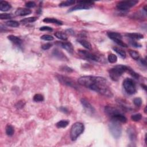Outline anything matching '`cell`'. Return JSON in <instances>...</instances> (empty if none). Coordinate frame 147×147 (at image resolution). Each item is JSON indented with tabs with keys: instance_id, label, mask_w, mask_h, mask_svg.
Returning <instances> with one entry per match:
<instances>
[{
	"instance_id": "cell-24",
	"label": "cell",
	"mask_w": 147,
	"mask_h": 147,
	"mask_svg": "<svg viewBox=\"0 0 147 147\" xmlns=\"http://www.w3.org/2000/svg\"><path fill=\"white\" fill-rule=\"evenodd\" d=\"M69 123L67 120H61L56 123V126L58 128H64L68 125Z\"/></svg>"
},
{
	"instance_id": "cell-39",
	"label": "cell",
	"mask_w": 147,
	"mask_h": 147,
	"mask_svg": "<svg viewBox=\"0 0 147 147\" xmlns=\"http://www.w3.org/2000/svg\"><path fill=\"white\" fill-rule=\"evenodd\" d=\"M133 103L135 106L137 107H140L142 105V99L140 98H134L133 99Z\"/></svg>"
},
{
	"instance_id": "cell-38",
	"label": "cell",
	"mask_w": 147,
	"mask_h": 147,
	"mask_svg": "<svg viewBox=\"0 0 147 147\" xmlns=\"http://www.w3.org/2000/svg\"><path fill=\"white\" fill-rule=\"evenodd\" d=\"M25 105V102L24 101H19V102H17V103L15 105V107L17 109H21L22 108H24Z\"/></svg>"
},
{
	"instance_id": "cell-8",
	"label": "cell",
	"mask_w": 147,
	"mask_h": 147,
	"mask_svg": "<svg viewBox=\"0 0 147 147\" xmlns=\"http://www.w3.org/2000/svg\"><path fill=\"white\" fill-rule=\"evenodd\" d=\"M56 77L59 81L62 84H64V85L71 87V88H77L76 83H75V82L73 80H72L71 78H68V77L62 75H56Z\"/></svg>"
},
{
	"instance_id": "cell-48",
	"label": "cell",
	"mask_w": 147,
	"mask_h": 147,
	"mask_svg": "<svg viewBox=\"0 0 147 147\" xmlns=\"http://www.w3.org/2000/svg\"><path fill=\"white\" fill-rule=\"evenodd\" d=\"M144 111H145V113H146V108H145V110H144Z\"/></svg>"
},
{
	"instance_id": "cell-32",
	"label": "cell",
	"mask_w": 147,
	"mask_h": 147,
	"mask_svg": "<svg viewBox=\"0 0 147 147\" xmlns=\"http://www.w3.org/2000/svg\"><path fill=\"white\" fill-rule=\"evenodd\" d=\"M33 101L36 102H42L44 101V98L43 95L40 94H35L33 97Z\"/></svg>"
},
{
	"instance_id": "cell-45",
	"label": "cell",
	"mask_w": 147,
	"mask_h": 147,
	"mask_svg": "<svg viewBox=\"0 0 147 147\" xmlns=\"http://www.w3.org/2000/svg\"><path fill=\"white\" fill-rule=\"evenodd\" d=\"M60 111H63L64 113H67L68 112V109L66 108H64V107H61V108H60Z\"/></svg>"
},
{
	"instance_id": "cell-18",
	"label": "cell",
	"mask_w": 147,
	"mask_h": 147,
	"mask_svg": "<svg viewBox=\"0 0 147 147\" xmlns=\"http://www.w3.org/2000/svg\"><path fill=\"white\" fill-rule=\"evenodd\" d=\"M108 36L112 40H114L115 39H122L123 37H122L121 34H119L117 32H108L107 33Z\"/></svg>"
},
{
	"instance_id": "cell-13",
	"label": "cell",
	"mask_w": 147,
	"mask_h": 147,
	"mask_svg": "<svg viewBox=\"0 0 147 147\" xmlns=\"http://www.w3.org/2000/svg\"><path fill=\"white\" fill-rule=\"evenodd\" d=\"M60 46L62 48H63V49H66V50L69 52L70 54H73L74 51V47L73 46V45L70 42H61V43H59Z\"/></svg>"
},
{
	"instance_id": "cell-7",
	"label": "cell",
	"mask_w": 147,
	"mask_h": 147,
	"mask_svg": "<svg viewBox=\"0 0 147 147\" xmlns=\"http://www.w3.org/2000/svg\"><path fill=\"white\" fill-rule=\"evenodd\" d=\"M139 2V1L136 0H130V1H120L117 4V8L120 11H125L131 8V7L135 6Z\"/></svg>"
},
{
	"instance_id": "cell-27",
	"label": "cell",
	"mask_w": 147,
	"mask_h": 147,
	"mask_svg": "<svg viewBox=\"0 0 147 147\" xmlns=\"http://www.w3.org/2000/svg\"><path fill=\"white\" fill-rule=\"evenodd\" d=\"M37 20V17H31L21 20L20 22L22 24H27V23H31V22H33L34 21H36Z\"/></svg>"
},
{
	"instance_id": "cell-10",
	"label": "cell",
	"mask_w": 147,
	"mask_h": 147,
	"mask_svg": "<svg viewBox=\"0 0 147 147\" xmlns=\"http://www.w3.org/2000/svg\"><path fill=\"white\" fill-rule=\"evenodd\" d=\"M105 113L108 114V116H110V117L116 114L122 113L119 109L110 106H106L105 108Z\"/></svg>"
},
{
	"instance_id": "cell-26",
	"label": "cell",
	"mask_w": 147,
	"mask_h": 147,
	"mask_svg": "<svg viewBox=\"0 0 147 147\" xmlns=\"http://www.w3.org/2000/svg\"><path fill=\"white\" fill-rule=\"evenodd\" d=\"M55 36L58 39L64 41L67 40V39H68L67 36L65 33H62V32H56V33H55Z\"/></svg>"
},
{
	"instance_id": "cell-29",
	"label": "cell",
	"mask_w": 147,
	"mask_h": 147,
	"mask_svg": "<svg viewBox=\"0 0 147 147\" xmlns=\"http://www.w3.org/2000/svg\"><path fill=\"white\" fill-rule=\"evenodd\" d=\"M6 25L8 27L16 28L20 26V22L16 20H9L6 22Z\"/></svg>"
},
{
	"instance_id": "cell-12",
	"label": "cell",
	"mask_w": 147,
	"mask_h": 147,
	"mask_svg": "<svg viewBox=\"0 0 147 147\" xmlns=\"http://www.w3.org/2000/svg\"><path fill=\"white\" fill-rule=\"evenodd\" d=\"M111 118L112 121H117L118 123H126L127 122L126 117L122 113L115 114V115L111 117Z\"/></svg>"
},
{
	"instance_id": "cell-9",
	"label": "cell",
	"mask_w": 147,
	"mask_h": 147,
	"mask_svg": "<svg viewBox=\"0 0 147 147\" xmlns=\"http://www.w3.org/2000/svg\"><path fill=\"white\" fill-rule=\"evenodd\" d=\"M79 52L81 55L83 56L86 59H90L91 60L98 62L99 61V58L95 54H93L86 50H79Z\"/></svg>"
},
{
	"instance_id": "cell-23",
	"label": "cell",
	"mask_w": 147,
	"mask_h": 147,
	"mask_svg": "<svg viewBox=\"0 0 147 147\" xmlns=\"http://www.w3.org/2000/svg\"><path fill=\"white\" fill-rule=\"evenodd\" d=\"M128 135L129 136V139L131 141H134L136 139V133L133 128H128Z\"/></svg>"
},
{
	"instance_id": "cell-37",
	"label": "cell",
	"mask_w": 147,
	"mask_h": 147,
	"mask_svg": "<svg viewBox=\"0 0 147 147\" xmlns=\"http://www.w3.org/2000/svg\"><path fill=\"white\" fill-rule=\"evenodd\" d=\"M41 39L46 41H52L54 40V37L49 34H44L41 36Z\"/></svg>"
},
{
	"instance_id": "cell-46",
	"label": "cell",
	"mask_w": 147,
	"mask_h": 147,
	"mask_svg": "<svg viewBox=\"0 0 147 147\" xmlns=\"http://www.w3.org/2000/svg\"><path fill=\"white\" fill-rule=\"evenodd\" d=\"M140 62L142 64H143L144 66H146V62L145 59H142L140 60Z\"/></svg>"
},
{
	"instance_id": "cell-4",
	"label": "cell",
	"mask_w": 147,
	"mask_h": 147,
	"mask_svg": "<svg viewBox=\"0 0 147 147\" xmlns=\"http://www.w3.org/2000/svg\"><path fill=\"white\" fill-rule=\"evenodd\" d=\"M123 86L125 91L129 95H133L136 93V84L132 79L126 78L123 82Z\"/></svg>"
},
{
	"instance_id": "cell-28",
	"label": "cell",
	"mask_w": 147,
	"mask_h": 147,
	"mask_svg": "<svg viewBox=\"0 0 147 147\" xmlns=\"http://www.w3.org/2000/svg\"><path fill=\"white\" fill-rule=\"evenodd\" d=\"M129 54L131 56V58L134 60H137L138 59H139V58H140V54H139L138 52L136 51L131 50H131L129 51Z\"/></svg>"
},
{
	"instance_id": "cell-43",
	"label": "cell",
	"mask_w": 147,
	"mask_h": 147,
	"mask_svg": "<svg viewBox=\"0 0 147 147\" xmlns=\"http://www.w3.org/2000/svg\"><path fill=\"white\" fill-rule=\"evenodd\" d=\"M40 31H53V29H52V28L49 27H47V26H44V27H42L40 28Z\"/></svg>"
},
{
	"instance_id": "cell-11",
	"label": "cell",
	"mask_w": 147,
	"mask_h": 147,
	"mask_svg": "<svg viewBox=\"0 0 147 147\" xmlns=\"http://www.w3.org/2000/svg\"><path fill=\"white\" fill-rule=\"evenodd\" d=\"M81 102L82 105L84 107V108L86 109L88 112H90L91 113H93L95 111V109H94V107L91 105L90 103L87 100V99L84 98H82L81 100Z\"/></svg>"
},
{
	"instance_id": "cell-3",
	"label": "cell",
	"mask_w": 147,
	"mask_h": 147,
	"mask_svg": "<svg viewBox=\"0 0 147 147\" xmlns=\"http://www.w3.org/2000/svg\"><path fill=\"white\" fill-rule=\"evenodd\" d=\"M84 126L81 123H76L72 126L70 131V138L72 141H75L78 137L83 133Z\"/></svg>"
},
{
	"instance_id": "cell-47",
	"label": "cell",
	"mask_w": 147,
	"mask_h": 147,
	"mask_svg": "<svg viewBox=\"0 0 147 147\" xmlns=\"http://www.w3.org/2000/svg\"><path fill=\"white\" fill-rule=\"evenodd\" d=\"M66 32H67V33L68 34H74V32L73 30H72L71 29H67L66 31Z\"/></svg>"
},
{
	"instance_id": "cell-20",
	"label": "cell",
	"mask_w": 147,
	"mask_h": 147,
	"mask_svg": "<svg viewBox=\"0 0 147 147\" xmlns=\"http://www.w3.org/2000/svg\"><path fill=\"white\" fill-rule=\"evenodd\" d=\"M52 55L55 56L56 57V58H58L59 59H61V60H64V59H67V58L65 56V55L62 53V52L60 51L59 49H55L53 52H52Z\"/></svg>"
},
{
	"instance_id": "cell-17",
	"label": "cell",
	"mask_w": 147,
	"mask_h": 147,
	"mask_svg": "<svg viewBox=\"0 0 147 147\" xmlns=\"http://www.w3.org/2000/svg\"><path fill=\"white\" fill-rule=\"evenodd\" d=\"M43 22H46V23L55 24L57 25H62L63 24V22H62V21H60L59 20H57L54 18H48V17L45 18L43 20Z\"/></svg>"
},
{
	"instance_id": "cell-15",
	"label": "cell",
	"mask_w": 147,
	"mask_h": 147,
	"mask_svg": "<svg viewBox=\"0 0 147 147\" xmlns=\"http://www.w3.org/2000/svg\"><path fill=\"white\" fill-rule=\"evenodd\" d=\"M12 6L9 2L5 1L0 2V11L2 12H7L11 9Z\"/></svg>"
},
{
	"instance_id": "cell-25",
	"label": "cell",
	"mask_w": 147,
	"mask_h": 147,
	"mask_svg": "<svg viewBox=\"0 0 147 147\" xmlns=\"http://www.w3.org/2000/svg\"><path fill=\"white\" fill-rule=\"evenodd\" d=\"M14 133V129L13 126L11 125H7L6 127V134L7 136H12Z\"/></svg>"
},
{
	"instance_id": "cell-33",
	"label": "cell",
	"mask_w": 147,
	"mask_h": 147,
	"mask_svg": "<svg viewBox=\"0 0 147 147\" xmlns=\"http://www.w3.org/2000/svg\"><path fill=\"white\" fill-rule=\"evenodd\" d=\"M13 17V15L9 13H1L0 14V19L1 20L11 19Z\"/></svg>"
},
{
	"instance_id": "cell-22",
	"label": "cell",
	"mask_w": 147,
	"mask_h": 147,
	"mask_svg": "<svg viewBox=\"0 0 147 147\" xmlns=\"http://www.w3.org/2000/svg\"><path fill=\"white\" fill-rule=\"evenodd\" d=\"M113 49L116 52L117 54H118L120 56L121 58H122L123 59H125L126 58V52L124 51L123 49H122L117 47H113Z\"/></svg>"
},
{
	"instance_id": "cell-30",
	"label": "cell",
	"mask_w": 147,
	"mask_h": 147,
	"mask_svg": "<svg viewBox=\"0 0 147 147\" xmlns=\"http://www.w3.org/2000/svg\"><path fill=\"white\" fill-rule=\"evenodd\" d=\"M108 61L110 63H115L117 61V57L113 54H110L108 55Z\"/></svg>"
},
{
	"instance_id": "cell-35",
	"label": "cell",
	"mask_w": 147,
	"mask_h": 147,
	"mask_svg": "<svg viewBox=\"0 0 147 147\" xmlns=\"http://www.w3.org/2000/svg\"><path fill=\"white\" fill-rule=\"evenodd\" d=\"M127 71H128V73L130 74L132 76H133V78H134L135 79H139V75L137 73H136L135 71H134L132 69H131V68L128 67V70H127Z\"/></svg>"
},
{
	"instance_id": "cell-6",
	"label": "cell",
	"mask_w": 147,
	"mask_h": 147,
	"mask_svg": "<svg viewBox=\"0 0 147 147\" xmlns=\"http://www.w3.org/2000/svg\"><path fill=\"white\" fill-rule=\"evenodd\" d=\"M78 5L72 7V8L69 10L68 12H73L79 11V10L89 9L92 7V5L94 4V2L90 1H78Z\"/></svg>"
},
{
	"instance_id": "cell-41",
	"label": "cell",
	"mask_w": 147,
	"mask_h": 147,
	"mask_svg": "<svg viewBox=\"0 0 147 147\" xmlns=\"http://www.w3.org/2000/svg\"><path fill=\"white\" fill-rule=\"evenodd\" d=\"M130 43V44L132 46H133L134 47H136V48H140V47H141V45L140 44L138 43L137 42H136L135 41L133 40H131L129 41Z\"/></svg>"
},
{
	"instance_id": "cell-36",
	"label": "cell",
	"mask_w": 147,
	"mask_h": 147,
	"mask_svg": "<svg viewBox=\"0 0 147 147\" xmlns=\"http://www.w3.org/2000/svg\"><path fill=\"white\" fill-rule=\"evenodd\" d=\"M113 41L119 46L123 47H125V48L128 47V45H127L125 43H124V42L122 40V39H115V40H114Z\"/></svg>"
},
{
	"instance_id": "cell-2",
	"label": "cell",
	"mask_w": 147,
	"mask_h": 147,
	"mask_svg": "<svg viewBox=\"0 0 147 147\" xmlns=\"http://www.w3.org/2000/svg\"><path fill=\"white\" fill-rule=\"evenodd\" d=\"M128 67L124 65H117L109 70V73L111 80L118 81L124 73L127 71Z\"/></svg>"
},
{
	"instance_id": "cell-16",
	"label": "cell",
	"mask_w": 147,
	"mask_h": 147,
	"mask_svg": "<svg viewBox=\"0 0 147 147\" xmlns=\"http://www.w3.org/2000/svg\"><path fill=\"white\" fill-rule=\"evenodd\" d=\"M7 39H8L10 41H11L13 43L18 45V46H21L22 43V40L20 38V37L14 35L8 36H7Z\"/></svg>"
},
{
	"instance_id": "cell-5",
	"label": "cell",
	"mask_w": 147,
	"mask_h": 147,
	"mask_svg": "<svg viewBox=\"0 0 147 147\" xmlns=\"http://www.w3.org/2000/svg\"><path fill=\"white\" fill-rule=\"evenodd\" d=\"M109 130H110L111 135L115 139H119L121 136L122 128L121 125L118 124V122L112 121L109 125Z\"/></svg>"
},
{
	"instance_id": "cell-1",
	"label": "cell",
	"mask_w": 147,
	"mask_h": 147,
	"mask_svg": "<svg viewBox=\"0 0 147 147\" xmlns=\"http://www.w3.org/2000/svg\"><path fill=\"white\" fill-rule=\"evenodd\" d=\"M78 82L81 85L100 93L108 97H112L113 94L109 89L108 81L101 76H83L79 78Z\"/></svg>"
},
{
	"instance_id": "cell-31",
	"label": "cell",
	"mask_w": 147,
	"mask_h": 147,
	"mask_svg": "<svg viewBox=\"0 0 147 147\" xmlns=\"http://www.w3.org/2000/svg\"><path fill=\"white\" fill-rule=\"evenodd\" d=\"M75 1H73V0H70V1H63L61 2L60 4H59V6L60 7H66L72 5H74L75 4Z\"/></svg>"
},
{
	"instance_id": "cell-19",
	"label": "cell",
	"mask_w": 147,
	"mask_h": 147,
	"mask_svg": "<svg viewBox=\"0 0 147 147\" xmlns=\"http://www.w3.org/2000/svg\"><path fill=\"white\" fill-rule=\"evenodd\" d=\"M125 36L129 38L132 39V40L136 39V40H140L144 38V36L142 34L138 33H126Z\"/></svg>"
},
{
	"instance_id": "cell-34",
	"label": "cell",
	"mask_w": 147,
	"mask_h": 147,
	"mask_svg": "<svg viewBox=\"0 0 147 147\" xmlns=\"http://www.w3.org/2000/svg\"><path fill=\"white\" fill-rule=\"evenodd\" d=\"M142 118V116L140 113H137L133 114L131 116V119H132L133 121L135 122H138L139 121H140Z\"/></svg>"
},
{
	"instance_id": "cell-21",
	"label": "cell",
	"mask_w": 147,
	"mask_h": 147,
	"mask_svg": "<svg viewBox=\"0 0 147 147\" xmlns=\"http://www.w3.org/2000/svg\"><path fill=\"white\" fill-rule=\"evenodd\" d=\"M78 41L85 48L89 49V50H92L91 44L90 43H89L88 41L84 39H79L78 40Z\"/></svg>"
},
{
	"instance_id": "cell-44",
	"label": "cell",
	"mask_w": 147,
	"mask_h": 147,
	"mask_svg": "<svg viewBox=\"0 0 147 147\" xmlns=\"http://www.w3.org/2000/svg\"><path fill=\"white\" fill-rule=\"evenodd\" d=\"M52 47V44L51 43H46L43 44V46H41V48L44 49V50H47V49H49Z\"/></svg>"
},
{
	"instance_id": "cell-42",
	"label": "cell",
	"mask_w": 147,
	"mask_h": 147,
	"mask_svg": "<svg viewBox=\"0 0 147 147\" xmlns=\"http://www.w3.org/2000/svg\"><path fill=\"white\" fill-rule=\"evenodd\" d=\"M60 70L62 71H66V72H67V73H71V72L73 71V69L70 68V67H67V66H63V67H60Z\"/></svg>"
},
{
	"instance_id": "cell-14",
	"label": "cell",
	"mask_w": 147,
	"mask_h": 147,
	"mask_svg": "<svg viewBox=\"0 0 147 147\" xmlns=\"http://www.w3.org/2000/svg\"><path fill=\"white\" fill-rule=\"evenodd\" d=\"M31 13H32V11L29 9L20 7V8H18L16 10V12H15V14H16V16H27V15L30 14Z\"/></svg>"
},
{
	"instance_id": "cell-40",
	"label": "cell",
	"mask_w": 147,
	"mask_h": 147,
	"mask_svg": "<svg viewBox=\"0 0 147 147\" xmlns=\"http://www.w3.org/2000/svg\"><path fill=\"white\" fill-rule=\"evenodd\" d=\"M25 6L28 8H33L36 6V4L33 1H29L25 4Z\"/></svg>"
}]
</instances>
